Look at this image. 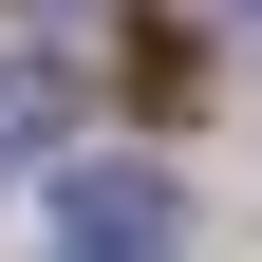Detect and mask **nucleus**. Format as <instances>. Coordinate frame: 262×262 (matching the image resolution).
<instances>
[{
	"label": "nucleus",
	"instance_id": "nucleus-2",
	"mask_svg": "<svg viewBox=\"0 0 262 262\" xmlns=\"http://www.w3.org/2000/svg\"><path fill=\"white\" fill-rule=\"evenodd\" d=\"M56 131H75V75H56V56H0V187L56 169Z\"/></svg>",
	"mask_w": 262,
	"mask_h": 262
},
{
	"label": "nucleus",
	"instance_id": "nucleus-3",
	"mask_svg": "<svg viewBox=\"0 0 262 262\" xmlns=\"http://www.w3.org/2000/svg\"><path fill=\"white\" fill-rule=\"evenodd\" d=\"M244 38H262V0H244Z\"/></svg>",
	"mask_w": 262,
	"mask_h": 262
},
{
	"label": "nucleus",
	"instance_id": "nucleus-1",
	"mask_svg": "<svg viewBox=\"0 0 262 262\" xmlns=\"http://www.w3.org/2000/svg\"><path fill=\"white\" fill-rule=\"evenodd\" d=\"M187 187L150 169V150H113V169H56V262H169Z\"/></svg>",
	"mask_w": 262,
	"mask_h": 262
}]
</instances>
